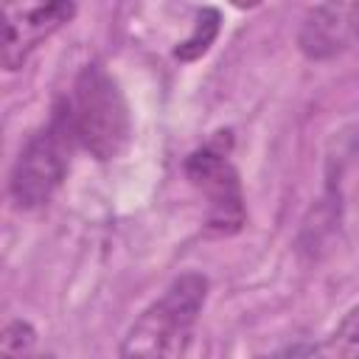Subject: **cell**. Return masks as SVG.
<instances>
[{
    "mask_svg": "<svg viewBox=\"0 0 359 359\" xmlns=\"http://www.w3.org/2000/svg\"><path fill=\"white\" fill-rule=\"evenodd\" d=\"M185 174L208 199V230L216 236L238 233L247 222V208L238 174L227 154L216 143H208L185 160Z\"/></svg>",
    "mask_w": 359,
    "mask_h": 359,
    "instance_id": "277c9868",
    "label": "cell"
},
{
    "mask_svg": "<svg viewBox=\"0 0 359 359\" xmlns=\"http://www.w3.org/2000/svg\"><path fill=\"white\" fill-rule=\"evenodd\" d=\"M219 22H222V17H219L216 8H202V11L196 14V22H194L191 36L177 45L174 56H177L180 62H194V59H199L202 53H208V48L213 45V39H216V34H219Z\"/></svg>",
    "mask_w": 359,
    "mask_h": 359,
    "instance_id": "ba28073f",
    "label": "cell"
},
{
    "mask_svg": "<svg viewBox=\"0 0 359 359\" xmlns=\"http://www.w3.org/2000/svg\"><path fill=\"white\" fill-rule=\"evenodd\" d=\"M70 118L76 140L95 160H115L129 143V107L118 81L101 67L87 65L73 84Z\"/></svg>",
    "mask_w": 359,
    "mask_h": 359,
    "instance_id": "7a4b0ae2",
    "label": "cell"
},
{
    "mask_svg": "<svg viewBox=\"0 0 359 359\" xmlns=\"http://www.w3.org/2000/svg\"><path fill=\"white\" fill-rule=\"evenodd\" d=\"M294 359H359V303H353L339 325L309 351L297 353Z\"/></svg>",
    "mask_w": 359,
    "mask_h": 359,
    "instance_id": "52a82bcc",
    "label": "cell"
},
{
    "mask_svg": "<svg viewBox=\"0 0 359 359\" xmlns=\"http://www.w3.org/2000/svg\"><path fill=\"white\" fill-rule=\"evenodd\" d=\"M208 300V278L185 272L129 325L118 359H185L196 320Z\"/></svg>",
    "mask_w": 359,
    "mask_h": 359,
    "instance_id": "6da1fadb",
    "label": "cell"
},
{
    "mask_svg": "<svg viewBox=\"0 0 359 359\" xmlns=\"http://www.w3.org/2000/svg\"><path fill=\"white\" fill-rule=\"evenodd\" d=\"M36 342V331L25 320H11L0 339V359H28Z\"/></svg>",
    "mask_w": 359,
    "mask_h": 359,
    "instance_id": "9c48e42d",
    "label": "cell"
},
{
    "mask_svg": "<svg viewBox=\"0 0 359 359\" xmlns=\"http://www.w3.org/2000/svg\"><path fill=\"white\" fill-rule=\"evenodd\" d=\"M351 31L353 36H359V6H351Z\"/></svg>",
    "mask_w": 359,
    "mask_h": 359,
    "instance_id": "30bf717a",
    "label": "cell"
},
{
    "mask_svg": "<svg viewBox=\"0 0 359 359\" xmlns=\"http://www.w3.org/2000/svg\"><path fill=\"white\" fill-rule=\"evenodd\" d=\"M73 143H76V132H73L70 104L59 101L53 107L50 121L22 146L20 157L14 160L8 177V194L20 210H34L56 194V188L62 185L70 168Z\"/></svg>",
    "mask_w": 359,
    "mask_h": 359,
    "instance_id": "3957f363",
    "label": "cell"
},
{
    "mask_svg": "<svg viewBox=\"0 0 359 359\" xmlns=\"http://www.w3.org/2000/svg\"><path fill=\"white\" fill-rule=\"evenodd\" d=\"M6 36H3V67L17 70L31 50L73 20V3H17L6 6Z\"/></svg>",
    "mask_w": 359,
    "mask_h": 359,
    "instance_id": "5b68a950",
    "label": "cell"
},
{
    "mask_svg": "<svg viewBox=\"0 0 359 359\" xmlns=\"http://www.w3.org/2000/svg\"><path fill=\"white\" fill-rule=\"evenodd\" d=\"M351 34V6H317L309 11L297 42L306 56L325 59L342 50Z\"/></svg>",
    "mask_w": 359,
    "mask_h": 359,
    "instance_id": "8992f818",
    "label": "cell"
}]
</instances>
